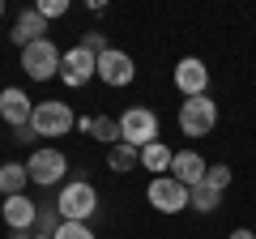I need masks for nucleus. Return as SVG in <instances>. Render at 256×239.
Listing matches in <instances>:
<instances>
[{
    "instance_id": "f257e3e1",
    "label": "nucleus",
    "mask_w": 256,
    "mask_h": 239,
    "mask_svg": "<svg viewBox=\"0 0 256 239\" xmlns=\"http://www.w3.org/2000/svg\"><path fill=\"white\" fill-rule=\"evenodd\" d=\"M98 210V188L77 180V184H64L60 201H56V214L60 222H90V214Z\"/></svg>"
},
{
    "instance_id": "f03ea898",
    "label": "nucleus",
    "mask_w": 256,
    "mask_h": 239,
    "mask_svg": "<svg viewBox=\"0 0 256 239\" xmlns=\"http://www.w3.org/2000/svg\"><path fill=\"white\" fill-rule=\"evenodd\" d=\"M77 124L73 107L60 98H47V102H34V116H30V132L34 137H64V132Z\"/></svg>"
},
{
    "instance_id": "7ed1b4c3",
    "label": "nucleus",
    "mask_w": 256,
    "mask_h": 239,
    "mask_svg": "<svg viewBox=\"0 0 256 239\" xmlns=\"http://www.w3.org/2000/svg\"><path fill=\"white\" fill-rule=\"evenodd\" d=\"M214 128H218V102L210 94L180 102V132L184 137H210Z\"/></svg>"
},
{
    "instance_id": "20e7f679",
    "label": "nucleus",
    "mask_w": 256,
    "mask_h": 239,
    "mask_svg": "<svg viewBox=\"0 0 256 239\" xmlns=\"http://www.w3.org/2000/svg\"><path fill=\"white\" fill-rule=\"evenodd\" d=\"M146 201L154 205L158 214H180V210L192 205V188H184L175 175H154L150 188H146Z\"/></svg>"
},
{
    "instance_id": "39448f33",
    "label": "nucleus",
    "mask_w": 256,
    "mask_h": 239,
    "mask_svg": "<svg viewBox=\"0 0 256 239\" xmlns=\"http://www.w3.org/2000/svg\"><path fill=\"white\" fill-rule=\"evenodd\" d=\"M120 137H124L132 150L154 146V141H158V116L150 107H137V102H132V107L120 116Z\"/></svg>"
},
{
    "instance_id": "423d86ee",
    "label": "nucleus",
    "mask_w": 256,
    "mask_h": 239,
    "mask_svg": "<svg viewBox=\"0 0 256 239\" xmlns=\"http://www.w3.org/2000/svg\"><path fill=\"white\" fill-rule=\"evenodd\" d=\"M60 47L52 43V38H38V43L22 47V68H26V77H34V82H47V77H60Z\"/></svg>"
},
{
    "instance_id": "0eeeda50",
    "label": "nucleus",
    "mask_w": 256,
    "mask_h": 239,
    "mask_svg": "<svg viewBox=\"0 0 256 239\" xmlns=\"http://www.w3.org/2000/svg\"><path fill=\"white\" fill-rule=\"evenodd\" d=\"M26 171H30V184L52 188V184H60V180H64L68 158H64L60 150H34V154H30V162H26Z\"/></svg>"
},
{
    "instance_id": "6e6552de",
    "label": "nucleus",
    "mask_w": 256,
    "mask_h": 239,
    "mask_svg": "<svg viewBox=\"0 0 256 239\" xmlns=\"http://www.w3.org/2000/svg\"><path fill=\"white\" fill-rule=\"evenodd\" d=\"M90 77H98V56L90 47L77 43L73 52H64V60H60V82L64 86H86Z\"/></svg>"
},
{
    "instance_id": "1a4fd4ad",
    "label": "nucleus",
    "mask_w": 256,
    "mask_h": 239,
    "mask_svg": "<svg viewBox=\"0 0 256 239\" xmlns=\"http://www.w3.org/2000/svg\"><path fill=\"white\" fill-rule=\"evenodd\" d=\"M98 77L107 86H132V77H137V64H132V56L120 52V47H107V52L98 56Z\"/></svg>"
},
{
    "instance_id": "9d476101",
    "label": "nucleus",
    "mask_w": 256,
    "mask_h": 239,
    "mask_svg": "<svg viewBox=\"0 0 256 239\" xmlns=\"http://www.w3.org/2000/svg\"><path fill=\"white\" fill-rule=\"evenodd\" d=\"M175 86H180V94H188V98H201L205 86H210V68H205V60L184 56L180 64H175Z\"/></svg>"
},
{
    "instance_id": "9b49d317",
    "label": "nucleus",
    "mask_w": 256,
    "mask_h": 239,
    "mask_svg": "<svg viewBox=\"0 0 256 239\" xmlns=\"http://www.w3.org/2000/svg\"><path fill=\"white\" fill-rule=\"evenodd\" d=\"M171 171H175V180H180L184 188H196V184H205L210 162H205L196 150H180V154H175V162H171Z\"/></svg>"
},
{
    "instance_id": "f8f14e48",
    "label": "nucleus",
    "mask_w": 256,
    "mask_h": 239,
    "mask_svg": "<svg viewBox=\"0 0 256 239\" xmlns=\"http://www.w3.org/2000/svg\"><path fill=\"white\" fill-rule=\"evenodd\" d=\"M0 116L9 120L13 128H30V116H34V102L26 98V94L22 90H0Z\"/></svg>"
},
{
    "instance_id": "ddd939ff",
    "label": "nucleus",
    "mask_w": 256,
    "mask_h": 239,
    "mask_svg": "<svg viewBox=\"0 0 256 239\" xmlns=\"http://www.w3.org/2000/svg\"><path fill=\"white\" fill-rule=\"evenodd\" d=\"M0 214H4V222H9L13 230H26V226H34V222H38V205L30 201L26 192H22V196H4Z\"/></svg>"
},
{
    "instance_id": "4468645a",
    "label": "nucleus",
    "mask_w": 256,
    "mask_h": 239,
    "mask_svg": "<svg viewBox=\"0 0 256 239\" xmlns=\"http://www.w3.org/2000/svg\"><path fill=\"white\" fill-rule=\"evenodd\" d=\"M38 38H47V22H43V13H38V9H26L18 18V26H13V43L30 47V43H38Z\"/></svg>"
},
{
    "instance_id": "2eb2a0df",
    "label": "nucleus",
    "mask_w": 256,
    "mask_h": 239,
    "mask_svg": "<svg viewBox=\"0 0 256 239\" xmlns=\"http://www.w3.org/2000/svg\"><path fill=\"white\" fill-rule=\"evenodd\" d=\"M30 184V171L18 162H4L0 166V196H22V188Z\"/></svg>"
},
{
    "instance_id": "dca6fc26",
    "label": "nucleus",
    "mask_w": 256,
    "mask_h": 239,
    "mask_svg": "<svg viewBox=\"0 0 256 239\" xmlns=\"http://www.w3.org/2000/svg\"><path fill=\"white\" fill-rule=\"evenodd\" d=\"M107 166L111 171H132V166H141V150H132L128 141H120V146H111V154H107Z\"/></svg>"
},
{
    "instance_id": "f3484780",
    "label": "nucleus",
    "mask_w": 256,
    "mask_h": 239,
    "mask_svg": "<svg viewBox=\"0 0 256 239\" xmlns=\"http://www.w3.org/2000/svg\"><path fill=\"white\" fill-rule=\"evenodd\" d=\"M171 162H175V154L162 146V141H154V146L141 150V166H146V171H171Z\"/></svg>"
},
{
    "instance_id": "a211bd4d",
    "label": "nucleus",
    "mask_w": 256,
    "mask_h": 239,
    "mask_svg": "<svg viewBox=\"0 0 256 239\" xmlns=\"http://www.w3.org/2000/svg\"><path fill=\"white\" fill-rule=\"evenodd\" d=\"M222 205V192H214L210 184H196L192 188V210H201V214H214Z\"/></svg>"
},
{
    "instance_id": "6ab92c4d",
    "label": "nucleus",
    "mask_w": 256,
    "mask_h": 239,
    "mask_svg": "<svg viewBox=\"0 0 256 239\" xmlns=\"http://www.w3.org/2000/svg\"><path fill=\"white\" fill-rule=\"evenodd\" d=\"M90 132L98 141H107V146H120V141H124V137H120V120H94Z\"/></svg>"
},
{
    "instance_id": "aec40b11",
    "label": "nucleus",
    "mask_w": 256,
    "mask_h": 239,
    "mask_svg": "<svg viewBox=\"0 0 256 239\" xmlns=\"http://www.w3.org/2000/svg\"><path fill=\"white\" fill-rule=\"evenodd\" d=\"M56 239H98L90 230V222H60L56 226Z\"/></svg>"
},
{
    "instance_id": "412c9836",
    "label": "nucleus",
    "mask_w": 256,
    "mask_h": 239,
    "mask_svg": "<svg viewBox=\"0 0 256 239\" xmlns=\"http://www.w3.org/2000/svg\"><path fill=\"white\" fill-rule=\"evenodd\" d=\"M205 184H210L214 192H222V188L230 184V166H226V162H214L210 171H205Z\"/></svg>"
},
{
    "instance_id": "4be33fe9",
    "label": "nucleus",
    "mask_w": 256,
    "mask_h": 239,
    "mask_svg": "<svg viewBox=\"0 0 256 239\" xmlns=\"http://www.w3.org/2000/svg\"><path fill=\"white\" fill-rule=\"evenodd\" d=\"M38 13H43V22L64 18V13H68V0H38Z\"/></svg>"
},
{
    "instance_id": "5701e85b",
    "label": "nucleus",
    "mask_w": 256,
    "mask_h": 239,
    "mask_svg": "<svg viewBox=\"0 0 256 239\" xmlns=\"http://www.w3.org/2000/svg\"><path fill=\"white\" fill-rule=\"evenodd\" d=\"M82 47H90V52H94V56H102V52H107V38H102V34H98V30H90V34H86V38H82Z\"/></svg>"
},
{
    "instance_id": "b1692460",
    "label": "nucleus",
    "mask_w": 256,
    "mask_h": 239,
    "mask_svg": "<svg viewBox=\"0 0 256 239\" xmlns=\"http://www.w3.org/2000/svg\"><path fill=\"white\" fill-rule=\"evenodd\" d=\"M230 239H256V230H248V226H239V230H230Z\"/></svg>"
},
{
    "instance_id": "393cba45",
    "label": "nucleus",
    "mask_w": 256,
    "mask_h": 239,
    "mask_svg": "<svg viewBox=\"0 0 256 239\" xmlns=\"http://www.w3.org/2000/svg\"><path fill=\"white\" fill-rule=\"evenodd\" d=\"M0 13H4V4H0Z\"/></svg>"
}]
</instances>
